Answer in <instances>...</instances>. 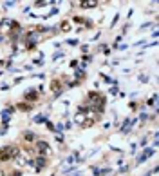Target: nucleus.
Here are the masks:
<instances>
[{
    "label": "nucleus",
    "instance_id": "7",
    "mask_svg": "<svg viewBox=\"0 0 159 176\" xmlns=\"http://www.w3.org/2000/svg\"><path fill=\"white\" fill-rule=\"evenodd\" d=\"M45 165H47V162H45V158H38V162H36V167H38V169H43Z\"/></svg>",
    "mask_w": 159,
    "mask_h": 176
},
{
    "label": "nucleus",
    "instance_id": "6",
    "mask_svg": "<svg viewBox=\"0 0 159 176\" xmlns=\"http://www.w3.org/2000/svg\"><path fill=\"white\" fill-rule=\"evenodd\" d=\"M51 87H53V91H54L56 95H58V93H62V85L58 84V80H54V82L51 84Z\"/></svg>",
    "mask_w": 159,
    "mask_h": 176
},
{
    "label": "nucleus",
    "instance_id": "9",
    "mask_svg": "<svg viewBox=\"0 0 159 176\" xmlns=\"http://www.w3.org/2000/svg\"><path fill=\"white\" fill-rule=\"evenodd\" d=\"M69 22H63V24H62V31H69Z\"/></svg>",
    "mask_w": 159,
    "mask_h": 176
},
{
    "label": "nucleus",
    "instance_id": "3",
    "mask_svg": "<svg viewBox=\"0 0 159 176\" xmlns=\"http://www.w3.org/2000/svg\"><path fill=\"white\" fill-rule=\"evenodd\" d=\"M36 149H38L40 155H45V152L49 151V143H47V142H38V143H36Z\"/></svg>",
    "mask_w": 159,
    "mask_h": 176
},
{
    "label": "nucleus",
    "instance_id": "2",
    "mask_svg": "<svg viewBox=\"0 0 159 176\" xmlns=\"http://www.w3.org/2000/svg\"><path fill=\"white\" fill-rule=\"evenodd\" d=\"M15 156H18V149H15V147H4L0 151V158L2 160H9V158H15Z\"/></svg>",
    "mask_w": 159,
    "mask_h": 176
},
{
    "label": "nucleus",
    "instance_id": "5",
    "mask_svg": "<svg viewBox=\"0 0 159 176\" xmlns=\"http://www.w3.org/2000/svg\"><path fill=\"white\" fill-rule=\"evenodd\" d=\"M96 4H98V2H94V0H89V2L85 0V2H80V6H81V7H85V9H87V7H94Z\"/></svg>",
    "mask_w": 159,
    "mask_h": 176
},
{
    "label": "nucleus",
    "instance_id": "10",
    "mask_svg": "<svg viewBox=\"0 0 159 176\" xmlns=\"http://www.w3.org/2000/svg\"><path fill=\"white\" fill-rule=\"evenodd\" d=\"M26 98H27V100H34V98H36V93H27Z\"/></svg>",
    "mask_w": 159,
    "mask_h": 176
},
{
    "label": "nucleus",
    "instance_id": "4",
    "mask_svg": "<svg viewBox=\"0 0 159 176\" xmlns=\"http://www.w3.org/2000/svg\"><path fill=\"white\" fill-rule=\"evenodd\" d=\"M36 136H34V133H31V131H26V133H24V140L26 142H33Z\"/></svg>",
    "mask_w": 159,
    "mask_h": 176
},
{
    "label": "nucleus",
    "instance_id": "8",
    "mask_svg": "<svg viewBox=\"0 0 159 176\" xmlns=\"http://www.w3.org/2000/svg\"><path fill=\"white\" fill-rule=\"evenodd\" d=\"M18 107L22 109V111H29L31 109V105H27V104H18Z\"/></svg>",
    "mask_w": 159,
    "mask_h": 176
},
{
    "label": "nucleus",
    "instance_id": "1",
    "mask_svg": "<svg viewBox=\"0 0 159 176\" xmlns=\"http://www.w3.org/2000/svg\"><path fill=\"white\" fill-rule=\"evenodd\" d=\"M89 100L92 102V107L96 109V111H103V105H105L103 96H100L98 93H89Z\"/></svg>",
    "mask_w": 159,
    "mask_h": 176
}]
</instances>
